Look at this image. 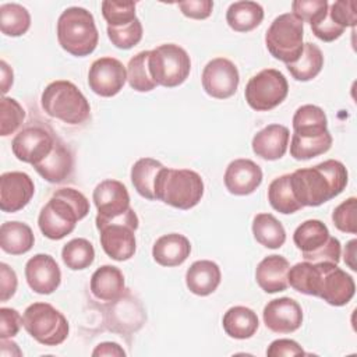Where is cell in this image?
Returning <instances> with one entry per match:
<instances>
[{
	"instance_id": "d6a6232c",
	"label": "cell",
	"mask_w": 357,
	"mask_h": 357,
	"mask_svg": "<svg viewBox=\"0 0 357 357\" xmlns=\"http://www.w3.org/2000/svg\"><path fill=\"white\" fill-rule=\"evenodd\" d=\"M322 67L324 54L321 49L311 42L304 43L303 52L294 63L286 64V68L296 81H310L315 78L321 73Z\"/></svg>"
},
{
	"instance_id": "8992f818",
	"label": "cell",
	"mask_w": 357,
	"mask_h": 357,
	"mask_svg": "<svg viewBox=\"0 0 357 357\" xmlns=\"http://www.w3.org/2000/svg\"><path fill=\"white\" fill-rule=\"evenodd\" d=\"M204 195L202 177L190 169L163 167L155 185V197L170 206L191 209Z\"/></svg>"
},
{
	"instance_id": "bcb514c9",
	"label": "cell",
	"mask_w": 357,
	"mask_h": 357,
	"mask_svg": "<svg viewBox=\"0 0 357 357\" xmlns=\"http://www.w3.org/2000/svg\"><path fill=\"white\" fill-rule=\"evenodd\" d=\"M178 8L181 13L192 20H205L212 14L213 1L211 0H187L180 1Z\"/></svg>"
},
{
	"instance_id": "f1b7e54d",
	"label": "cell",
	"mask_w": 357,
	"mask_h": 357,
	"mask_svg": "<svg viewBox=\"0 0 357 357\" xmlns=\"http://www.w3.org/2000/svg\"><path fill=\"white\" fill-rule=\"evenodd\" d=\"M264 20V8L257 1H236L226 11V21L236 32H250Z\"/></svg>"
},
{
	"instance_id": "6da1fadb",
	"label": "cell",
	"mask_w": 357,
	"mask_h": 357,
	"mask_svg": "<svg viewBox=\"0 0 357 357\" xmlns=\"http://www.w3.org/2000/svg\"><path fill=\"white\" fill-rule=\"evenodd\" d=\"M296 291L322 298L331 305H346L356 293L354 279L333 262H298L287 272Z\"/></svg>"
},
{
	"instance_id": "30bf717a",
	"label": "cell",
	"mask_w": 357,
	"mask_h": 357,
	"mask_svg": "<svg viewBox=\"0 0 357 357\" xmlns=\"http://www.w3.org/2000/svg\"><path fill=\"white\" fill-rule=\"evenodd\" d=\"M22 326L40 344H61L70 332L67 318L49 303H33L22 315Z\"/></svg>"
},
{
	"instance_id": "277c9868",
	"label": "cell",
	"mask_w": 357,
	"mask_h": 357,
	"mask_svg": "<svg viewBox=\"0 0 357 357\" xmlns=\"http://www.w3.org/2000/svg\"><path fill=\"white\" fill-rule=\"evenodd\" d=\"M57 40L67 53L75 57L89 56L99 40L93 15L82 7L66 8L57 20Z\"/></svg>"
},
{
	"instance_id": "1f68e13d",
	"label": "cell",
	"mask_w": 357,
	"mask_h": 357,
	"mask_svg": "<svg viewBox=\"0 0 357 357\" xmlns=\"http://www.w3.org/2000/svg\"><path fill=\"white\" fill-rule=\"evenodd\" d=\"M252 234L261 245L276 250L286 241L283 225L272 213H258L252 220Z\"/></svg>"
},
{
	"instance_id": "ba28073f",
	"label": "cell",
	"mask_w": 357,
	"mask_h": 357,
	"mask_svg": "<svg viewBox=\"0 0 357 357\" xmlns=\"http://www.w3.org/2000/svg\"><path fill=\"white\" fill-rule=\"evenodd\" d=\"M296 247L301 251L303 258L310 262H333L340 261V241L329 234L326 225L318 219L303 222L293 234Z\"/></svg>"
},
{
	"instance_id": "f5cc1de1",
	"label": "cell",
	"mask_w": 357,
	"mask_h": 357,
	"mask_svg": "<svg viewBox=\"0 0 357 357\" xmlns=\"http://www.w3.org/2000/svg\"><path fill=\"white\" fill-rule=\"evenodd\" d=\"M0 66H1L0 67L1 68V91L3 93H6L13 85V70L8 67V64L4 60H1Z\"/></svg>"
},
{
	"instance_id": "e0dca14e",
	"label": "cell",
	"mask_w": 357,
	"mask_h": 357,
	"mask_svg": "<svg viewBox=\"0 0 357 357\" xmlns=\"http://www.w3.org/2000/svg\"><path fill=\"white\" fill-rule=\"evenodd\" d=\"M35 185L24 172H7L0 176V209L14 213L28 205L33 197Z\"/></svg>"
},
{
	"instance_id": "cb8c5ba5",
	"label": "cell",
	"mask_w": 357,
	"mask_h": 357,
	"mask_svg": "<svg viewBox=\"0 0 357 357\" xmlns=\"http://www.w3.org/2000/svg\"><path fill=\"white\" fill-rule=\"evenodd\" d=\"M190 240L180 233L163 234L152 247V257L155 262L167 268L181 265L190 257Z\"/></svg>"
},
{
	"instance_id": "ab89813d",
	"label": "cell",
	"mask_w": 357,
	"mask_h": 357,
	"mask_svg": "<svg viewBox=\"0 0 357 357\" xmlns=\"http://www.w3.org/2000/svg\"><path fill=\"white\" fill-rule=\"evenodd\" d=\"M0 135L14 134L25 119L24 107L14 98L4 96L0 102Z\"/></svg>"
},
{
	"instance_id": "9a60e30c",
	"label": "cell",
	"mask_w": 357,
	"mask_h": 357,
	"mask_svg": "<svg viewBox=\"0 0 357 357\" xmlns=\"http://www.w3.org/2000/svg\"><path fill=\"white\" fill-rule=\"evenodd\" d=\"M127 81V68L114 57L96 59L88 71V85L99 96L117 95Z\"/></svg>"
},
{
	"instance_id": "ac0fdd59",
	"label": "cell",
	"mask_w": 357,
	"mask_h": 357,
	"mask_svg": "<svg viewBox=\"0 0 357 357\" xmlns=\"http://www.w3.org/2000/svg\"><path fill=\"white\" fill-rule=\"evenodd\" d=\"M262 317L265 326L275 333H291L303 324L301 305L290 297L271 300L265 305Z\"/></svg>"
},
{
	"instance_id": "52a82bcc",
	"label": "cell",
	"mask_w": 357,
	"mask_h": 357,
	"mask_svg": "<svg viewBox=\"0 0 357 357\" xmlns=\"http://www.w3.org/2000/svg\"><path fill=\"white\" fill-rule=\"evenodd\" d=\"M103 251L114 261H127L135 254L138 216L132 208L116 219H95Z\"/></svg>"
},
{
	"instance_id": "c3c4849f",
	"label": "cell",
	"mask_w": 357,
	"mask_h": 357,
	"mask_svg": "<svg viewBox=\"0 0 357 357\" xmlns=\"http://www.w3.org/2000/svg\"><path fill=\"white\" fill-rule=\"evenodd\" d=\"M17 275L7 264H0V300L7 301L11 298L17 290Z\"/></svg>"
},
{
	"instance_id": "4fadbf2b",
	"label": "cell",
	"mask_w": 357,
	"mask_h": 357,
	"mask_svg": "<svg viewBox=\"0 0 357 357\" xmlns=\"http://www.w3.org/2000/svg\"><path fill=\"white\" fill-rule=\"evenodd\" d=\"M56 139L57 137L47 128L42 126H28L14 137L11 149L18 160L35 166L52 152Z\"/></svg>"
},
{
	"instance_id": "f546056e",
	"label": "cell",
	"mask_w": 357,
	"mask_h": 357,
	"mask_svg": "<svg viewBox=\"0 0 357 357\" xmlns=\"http://www.w3.org/2000/svg\"><path fill=\"white\" fill-rule=\"evenodd\" d=\"M165 166L152 158H141L131 167V183L137 192L149 199L155 201V185L160 170Z\"/></svg>"
},
{
	"instance_id": "b9f144b4",
	"label": "cell",
	"mask_w": 357,
	"mask_h": 357,
	"mask_svg": "<svg viewBox=\"0 0 357 357\" xmlns=\"http://www.w3.org/2000/svg\"><path fill=\"white\" fill-rule=\"evenodd\" d=\"M333 225L343 233H357V199L354 197L347 198L339 204L332 213Z\"/></svg>"
},
{
	"instance_id": "44dd1931",
	"label": "cell",
	"mask_w": 357,
	"mask_h": 357,
	"mask_svg": "<svg viewBox=\"0 0 357 357\" xmlns=\"http://www.w3.org/2000/svg\"><path fill=\"white\" fill-rule=\"evenodd\" d=\"M289 128L282 124H269L259 130L251 142L252 151L257 156L265 160L280 159L289 145Z\"/></svg>"
},
{
	"instance_id": "5b68a950",
	"label": "cell",
	"mask_w": 357,
	"mask_h": 357,
	"mask_svg": "<svg viewBox=\"0 0 357 357\" xmlns=\"http://www.w3.org/2000/svg\"><path fill=\"white\" fill-rule=\"evenodd\" d=\"M40 103L46 114L71 126L81 124L91 116L88 99L71 81L50 82L42 92Z\"/></svg>"
},
{
	"instance_id": "ffe728a7",
	"label": "cell",
	"mask_w": 357,
	"mask_h": 357,
	"mask_svg": "<svg viewBox=\"0 0 357 357\" xmlns=\"http://www.w3.org/2000/svg\"><path fill=\"white\" fill-rule=\"evenodd\" d=\"M223 181L233 195H248L262 183V170L251 159H236L226 167Z\"/></svg>"
},
{
	"instance_id": "7dc6e473",
	"label": "cell",
	"mask_w": 357,
	"mask_h": 357,
	"mask_svg": "<svg viewBox=\"0 0 357 357\" xmlns=\"http://www.w3.org/2000/svg\"><path fill=\"white\" fill-rule=\"evenodd\" d=\"M311 29H312V33L324 40V42H333L335 39L340 38L342 33L344 32V29L342 26H339L337 24H335L331 17H329V13L325 15V18H322L319 22L317 24H312L311 25Z\"/></svg>"
},
{
	"instance_id": "7bdbcfd3",
	"label": "cell",
	"mask_w": 357,
	"mask_h": 357,
	"mask_svg": "<svg viewBox=\"0 0 357 357\" xmlns=\"http://www.w3.org/2000/svg\"><path fill=\"white\" fill-rule=\"evenodd\" d=\"M329 4L326 0H296L291 3L293 14L310 25L319 22L328 14Z\"/></svg>"
},
{
	"instance_id": "484cf974",
	"label": "cell",
	"mask_w": 357,
	"mask_h": 357,
	"mask_svg": "<svg viewBox=\"0 0 357 357\" xmlns=\"http://www.w3.org/2000/svg\"><path fill=\"white\" fill-rule=\"evenodd\" d=\"M91 293L102 301H116L124 293V275L113 265H102L91 276Z\"/></svg>"
},
{
	"instance_id": "9c48e42d",
	"label": "cell",
	"mask_w": 357,
	"mask_h": 357,
	"mask_svg": "<svg viewBox=\"0 0 357 357\" xmlns=\"http://www.w3.org/2000/svg\"><path fill=\"white\" fill-rule=\"evenodd\" d=\"M304 22L293 13H284L276 17L265 33L268 52L284 64L294 63L303 52Z\"/></svg>"
},
{
	"instance_id": "8d00e7d4",
	"label": "cell",
	"mask_w": 357,
	"mask_h": 357,
	"mask_svg": "<svg viewBox=\"0 0 357 357\" xmlns=\"http://www.w3.org/2000/svg\"><path fill=\"white\" fill-rule=\"evenodd\" d=\"M61 259L71 271H82L92 265L95 259V248L86 238H73L64 244Z\"/></svg>"
},
{
	"instance_id": "74e56055",
	"label": "cell",
	"mask_w": 357,
	"mask_h": 357,
	"mask_svg": "<svg viewBox=\"0 0 357 357\" xmlns=\"http://www.w3.org/2000/svg\"><path fill=\"white\" fill-rule=\"evenodd\" d=\"M148 59L149 50H144L132 56L127 64V81L137 92H149L158 86L151 77Z\"/></svg>"
},
{
	"instance_id": "2e32d148",
	"label": "cell",
	"mask_w": 357,
	"mask_h": 357,
	"mask_svg": "<svg viewBox=\"0 0 357 357\" xmlns=\"http://www.w3.org/2000/svg\"><path fill=\"white\" fill-rule=\"evenodd\" d=\"M92 199L98 209L96 219H116L131 208L127 187L119 180L100 181L93 190Z\"/></svg>"
},
{
	"instance_id": "e575fe53",
	"label": "cell",
	"mask_w": 357,
	"mask_h": 357,
	"mask_svg": "<svg viewBox=\"0 0 357 357\" xmlns=\"http://www.w3.org/2000/svg\"><path fill=\"white\" fill-rule=\"evenodd\" d=\"M31 26V15L25 7L17 3L0 6V29L7 36H21Z\"/></svg>"
},
{
	"instance_id": "7a4b0ae2",
	"label": "cell",
	"mask_w": 357,
	"mask_h": 357,
	"mask_svg": "<svg viewBox=\"0 0 357 357\" xmlns=\"http://www.w3.org/2000/svg\"><path fill=\"white\" fill-rule=\"evenodd\" d=\"M344 165L335 159L324 160L312 167L297 169L290 174L294 198L301 206H319L337 197L347 184Z\"/></svg>"
},
{
	"instance_id": "ee69618b",
	"label": "cell",
	"mask_w": 357,
	"mask_h": 357,
	"mask_svg": "<svg viewBox=\"0 0 357 357\" xmlns=\"http://www.w3.org/2000/svg\"><path fill=\"white\" fill-rule=\"evenodd\" d=\"M331 20L346 29L347 26L354 28L357 24V11L356 1L353 0H337L331 4L328 8Z\"/></svg>"
},
{
	"instance_id": "8fae6325",
	"label": "cell",
	"mask_w": 357,
	"mask_h": 357,
	"mask_svg": "<svg viewBox=\"0 0 357 357\" xmlns=\"http://www.w3.org/2000/svg\"><path fill=\"white\" fill-rule=\"evenodd\" d=\"M148 67L156 85L174 88L187 79L191 70V60L181 46L165 43L149 50Z\"/></svg>"
},
{
	"instance_id": "83f0119b",
	"label": "cell",
	"mask_w": 357,
	"mask_h": 357,
	"mask_svg": "<svg viewBox=\"0 0 357 357\" xmlns=\"http://www.w3.org/2000/svg\"><path fill=\"white\" fill-rule=\"evenodd\" d=\"M223 329L226 335L233 339H250L258 329L257 314L244 305H236L229 308L222 319Z\"/></svg>"
},
{
	"instance_id": "f907efd6",
	"label": "cell",
	"mask_w": 357,
	"mask_h": 357,
	"mask_svg": "<svg viewBox=\"0 0 357 357\" xmlns=\"http://www.w3.org/2000/svg\"><path fill=\"white\" fill-rule=\"evenodd\" d=\"M92 356H119L123 357L126 356V351L123 350V347H120V344L114 343V342H103L99 343L95 350L92 351Z\"/></svg>"
},
{
	"instance_id": "603a6c76",
	"label": "cell",
	"mask_w": 357,
	"mask_h": 357,
	"mask_svg": "<svg viewBox=\"0 0 357 357\" xmlns=\"http://www.w3.org/2000/svg\"><path fill=\"white\" fill-rule=\"evenodd\" d=\"M73 155L67 145L59 138L54 142L52 152L33 167L49 183H61L73 173Z\"/></svg>"
},
{
	"instance_id": "7402d4cb",
	"label": "cell",
	"mask_w": 357,
	"mask_h": 357,
	"mask_svg": "<svg viewBox=\"0 0 357 357\" xmlns=\"http://www.w3.org/2000/svg\"><path fill=\"white\" fill-rule=\"evenodd\" d=\"M289 261L282 255L265 257L255 269V280L265 293H278L287 289Z\"/></svg>"
},
{
	"instance_id": "4dcf8cb0",
	"label": "cell",
	"mask_w": 357,
	"mask_h": 357,
	"mask_svg": "<svg viewBox=\"0 0 357 357\" xmlns=\"http://www.w3.org/2000/svg\"><path fill=\"white\" fill-rule=\"evenodd\" d=\"M293 130L300 137H317L328 132L325 112L315 105L300 106L293 116Z\"/></svg>"
},
{
	"instance_id": "f6af8a7d",
	"label": "cell",
	"mask_w": 357,
	"mask_h": 357,
	"mask_svg": "<svg viewBox=\"0 0 357 357\" xmlns=\"http://www.w3.org/2000/svg\"><path fill=\"white\" fill-rule=\"evenodd\" d=\"M22 325V317L14 308H0V339L14 337Z\"/></svg>"
},
{
	"instance_id": "60d3db41",
	"label": "cell",
	"mask_w": 357,
	"mask_h": 357,
	"mask_svg": "<svg viewBox=\"0 0 357 357\" xmlns=\"http://www.w3.org/2000/svg\"><path fill=\"white\" fill-rule=\"evenodd\" d=\"M142 32H144L142 24L138 18H135L128 25H123L117 28L107 26V36L110 42L116 47L124 49V50L137 46L142 39Z\"/></svg>"
},
{
	"instance_id": "f35d334b",
	"label": "cell",
	"mask_w": 357,
	"mask_h": 357,
	"mask_svg": "<svg viewBox=\"0 0 357 357\" xmlns=\"http://www.w3.org/2000/svg\"><path fill=\"white\" fill-rule=\"evenodd\" d=\"M102 15L107 22V26L117 28L128 25L132 22L135 15V3L134 1H102Z\"/></svg>"
},
{
	"instance_id": "836d02e7",
	"label": "cell",
	"mask_w": 357,
	"mask_h": 357,
	"mask_svg": "<svg viewBox=\"0 0 357 357\" xmlns=\"http://www.w3.org/2000/svg\"><path fill=\"white\" fill-rule=\"evenodd\" d=\"M268 201L275 211L283 215L294 213L303 208L294 198V194L290 185V174H282L269 184Z\"/></svg>"
},
{
	"instance_id": "d4e9b609",
	"label": "cell",
	"mask_w": 357,
	"mask_h": 357,
	"mask_svg": "<svg viewBox=\"0 0 357 357\" xmlns=\"http://www.w3.org/2000/svg\"><path fill=\"white\" fill-rule=\"evenodd\" d=\"M222 273L216 262L201 259L191 264L185 273V284L192 294L205 297L212 294L220 284Z\"/></svg>"
},
{
	"instance_id": "4316f807",
	"label": "cell",
	"mask_w": 357,
	"mask_h": 357,
	"mask_svg": "<svg viewBox=\"0 0 357 357\" xmlns=\"http://www.w3.org/2000/svg\"><path fill=\"white\" fill-rule=\"evenodd\" d=\"M35 243L32 229L22 222H6L0 227V247L11 255H22L28 252Z\"/></svg>"
},
{
	"instance_id": "d6986e66",
	"label": "cell",
	"mask_w": 357,
	"mask_h": 357,
	"mask_svg": "<svg viewBox=\"0 0 357 357\" xmlns=\"http://www.w3.org/2000/svg\"><path fill=\"white\" fill-rule=\"evenodd\" d=\"M28 286L38 294H52L61 282V271L49 254H36L25 264Z\"/></svg>"
},
{
	"instance_id": "5bb4252c",
	"label": "cell",
	"mask_w": 357,
	"mask_h": 357,
	"mask_svg": "<svg viewBox=\"0 0 357 357\" xmlns=\"http://www.w3.org/2000/svg\"><path fill=\"white\" fill-rule=\"evenodd\" d=\"M202 88L215 99H227L238 88L240 74L233 61L225 57H216L206 63L202 71Z\"/></svg>"
},
{
	"instance_id": "d590c367",
	"label": "cell",
	"mask_w": 357,
	"mask_h": 357,
	"mask_svg": "<svg viewBox=\"0 0 357 357\" xmlns=\"http://www.w3.org/2000/svg\"><path fill=\"white\" fill-rule=\"evenodd\" d=\"M332 146L331 132L317 137H300L293 134L290 142V155L296 160H308L328 152Z\"/></svg>"
},
{
	"instance_id": "681fc988",
	"label": "cell",
	"mask_w": 357,
	"mask_h": 357,
	"mask_svg": "<svg viewBox=\"0 0 357 357\" xmlns=\"http://www.w3.org/2000/svg\"><path fill=\"white\" fill-rule=\"evenodd\" d=\"M304 354L303 347L291 339H276L266 349V356L282 357V356H297Z\"/></svg>"
},
{
	"instance_id": "3957f363",
	"label": "cell",
	"mask_w": 357,
	"mask_h": 357,
	"mask_svg": "<svg viewBox=\"0 0 357 357\" xmlns=\"http://www.w3.org/2000/svg\"><path fill=\"white\" fill-rule=\"evenodd\" d=\"M88 212L89 201L81 191L71 187L59 188L40 209L38 226L45 237L61 240L75 229L77 222L84 219Z\"/></svg>"
},
{
	"instance_id": "7c38bea8",
	"label": "cell",
	"mask_w": 357,
	"mask_h": 357,
	"mask_svg": "<svg viewBox=\"0 0 357 357\" xmlns=\"http://www.w3.org/2000/svg\"><path fill=\"white\" fill-rule=\"evenodd\" d=\"M286 77L275 68H265L252 75L245 85L244 96L248 106L257 112H268L279 106L287 96Z\"/></svg>"
},
{
	"instance_id": "816d5d0a",
	"label": "cell",
	"mask_w": 357,
	"mask_h": 357,
	"mask_svg": "<svg viewBox=\"0 0 357 357\" xmlns=\"http://www.w3.org/2000/svg\"><path fill=\"white\" fill-rule=\"evenodd\" d=\"M356 245H357V240H350L344 248V262L351 271L357 269V266H356Z\"/></svg>"
}]
</instances>
